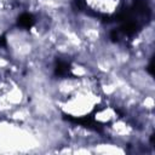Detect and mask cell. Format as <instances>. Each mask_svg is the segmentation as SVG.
<instances>
[{"mask_svg": "<svg viewBox=\"0 0 155 155\" xmlns=\"http://www.w3.org/2000/svg\"><path fill=\"white\" fill-rule=\"evenodd\" d=\"M6 44V38L5 36H1L0 38V46H4Z\"/></svg>", "mask_w": 155, "mask_h": 155, "instance_id": "cell-4", "label": "cell"}, {"mask_svg": "<svg viewBox=\"0 0 155 155\" xmlns=\"http://www.w3.org/2000/svg\"><path fill=\"white\" fill-rule=\"evenodd\" d=\"M70 68H69V64L64 61H57V64H56V74L57 75H67L69 73Z\"/></svg>", "mask_w": 155, "mask_h": 155, "instance_id": "cell-2", "label": "cell"}, {"mask_svg": "<svg viewBox=\"0 0 155 155\" xmlns=\"http://www.w3.org/2000/svg\"><path fill=\"white\" fill-rule=\"evenodd\" d=\"M74 4L79 10H82L85 7V1L84 0H74Z\"/></svg>", "mask_w": 155, "mask_h": 155, "instance_id": "cell-3", "label": "cell"}, {"mask_svg": "<svg viewBox=\"0 0 155 155\" xmlns=\"http://www.w3.org/2000/svg\"><path fill=\"white\" fill-rule=\"evenodd\" d=\"M34 24V17L30 13H22L18 17V25L23 28H30Z\"/></svg>", "mask_w": 155, "mask_h": 155, "instance_id": "cell-1", "label": "cell"}]
</instances>
